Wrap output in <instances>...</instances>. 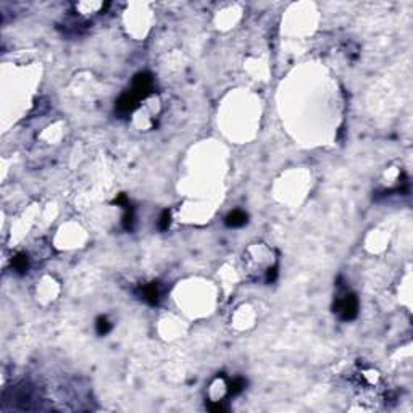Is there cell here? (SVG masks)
<instances>
[{"instance_id": "1", "label": "cell", "mask_w": 413, "mask_h": 413, "mask_svg": "<svg viewBox=\"0 0 413 413\" xmlns=\"http://www.w3.org/2000/svg\"><path fill=\"white\" fill-rule=\"evenodd\" d=\"M334 312L337 313V317L344 320V321H350L354 320L358 315V299L354 292H349V290H344L337 297L336 302H334Z\"/></svg>"}, {"instance_id": "2", "label": "cell", "mask_w": 413, "mask_h": 413, "mask_svg": "<svg viewBox=\"0 0 413 413\" xmlns=\"http://www.w3.org/2000/svg\"><path fill=\"white\" fill-rule=\"evenodd\" d=\"M152 86H154V80H152V76L149 73H139V75L134 78V81H132L131 92L141 100L150 94Z\"/></svg>"}, {"instance_id": "3", "label": "cell", "mask_w": 413, "mask_h": 413, "mask_svg": "<svg viewBox=\"0 0 413 413\" xmlns=\"http://www.w3.org/2000/svg\"><path fill=\"white\" fill-rule=\"evenodd\" d=\"M137 102H139V99L131 92V90H129V92H124L117 100V110H118V113L127 115V113H131V112L136 110Z\"/></svg>"}, {"instance_id": "4", "label": "cell", "mask_w": 413, "mask_h": 413, "mask_svg": "<svg viewBox=\"0 0 413 413\" xmlns=\"http://www.w3.org/2000/svg\"><path fill=\"white\" fill-rule=\"evenodd\" d=\"M141 295L142 299L150 303V305H157L160 302V288L157 283H149L141 286Z\"/></svg>"}, {"instance_id": "5", "label": "cell", "mask_w": 413, "mask_h": 413, "mask_svg": "<svg viewBox=\"0 0 413 413\" xmlns=\"http://www.w3.org/2000/svg\"><path fill=\"white\" fill-rule=\"evenodd\" d=\"M247 213L246 211H242V210H233L231 213L226 216V220H224V223H226V226L229 228H241V226H244V224L247 223Z\"/></svg>"}, {"instance_id": "6", "label": "cell", "mask_w": 413, "mask_h": 413, "mask_svg": "<svg viewBox=\"0 0 413 413\" xmlns=\"http://www.w3.org/2000/svg\"><path fill=\"white\" fill-rule=\"evenodd\" d=\"M11 265H13V268L16 273H20V275H23V273H26L28 268H29V258H28V255L24 253V252H20V253H16L13 260H11Z\"/></svg>"}, {"instance_id": "7", "label": "cell", "mask_w": 413, "mask_h": 413, "mask_svg": "<svg viewBox=\"0 0 413 413\" xmlns=\"http://www.w3.org/2000/svg\"><path fill=\"white\" fill-rule=\"evenodd\" d=\"M244 387H246L244 378L238 376V378H234L233 381L228 382V394L229 396H238V394H241L242 391H244Z\"/></svg>"}, {"instance_id": "8", "label": "cell", "mask_w": 413, "mask_h": 413, "mask_svg": "<svg viewBox=\"0 0 413 413\" xmlns=\"http://www.w3.org/2000/svg\"><path fill=\"white\" fill-rule=\"evenodd\" d=\"M95 331L97 334H100V336H105L107 332L112 331V323L110 320L107 317H99L95 320Z\"/></svg>"}, {"instance_id": "9", "label": "cell", "mask_w": 413, "mask_h": 413, "mask_svg": "<svg viewBox=\"0 0 413 413\" xmlns=\"http://www.w3.org/2000/svg\"><path fill=\"white\" fill-rule=\"evenodd\" d=\"M124 210H126V213L123 216V226H124V229L131 231L132 228H134V210H132L131 205Z\"/></svg>"}, {"instance_id": "10", "label": "cell", "mask_w": 413, "mask_h": 413, "mask_svg": "<svg viewBox=\"0 0 413 413\" xmlns=\"http://www.w3.org/2000/svg\"><path fill=\"white\" fill-rule=\"evenodd\" d=\"M169 223H171V213H169L168 210H165L163 213L160 215V220H159V229L160 231H166L169 228Z\"/></svg>"}]
</instances>
